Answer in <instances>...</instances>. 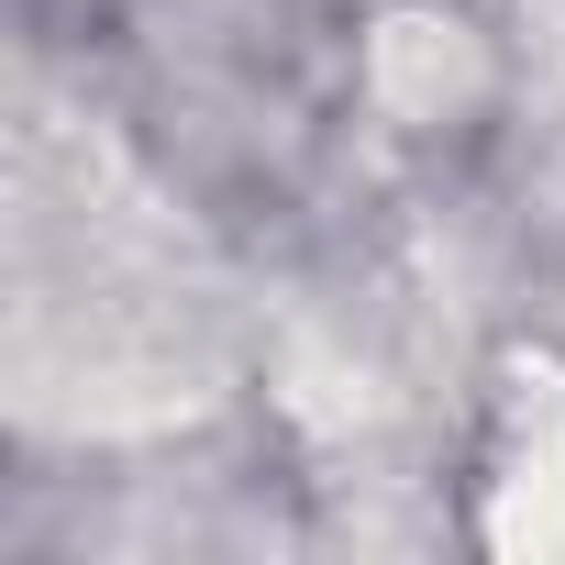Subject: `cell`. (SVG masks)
Here are the masks:
<instances>
[{"label": "cell", "instance_id": "obj_1", "mask_svg": "<svg viewBox=\"0 0 565 565\" xmlns=\"http://www.w3.org/2000/svg\"><path fill=\"white\" fill-rule=\"evenodd\" d=\"M477 543H499V554H565V366L554 355H532L499 388V411H488Z\"/></svg>", "mask_w": 565, "mask_h": 565}, {"label": "cell", "instance_id": "obj_2", "mask_svg": "<svg viewBox=\"0 0 565 565\" xmlns=\"http://www.w3.org/2000/svg\"><path fill=\"white\" fill-rule=\"evenodd\" d=\"M366 100L399 122V134H444L488 100V45L477 23L455 12H388L377 45H366Z\"/></svg>", "mask_w": 565, "mask_h": 565}]
</instances>
